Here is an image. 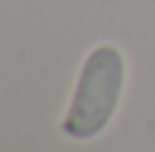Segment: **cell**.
I'll use <instances>...</instances> for the list:
<instances>
[{"label":"cell","mask_w":155,"mask_h":152,"mask_svg":"<svg viewBox=\"0 0 155 152\" xmlns=\"http://www.w3.org/2000/svg\"><path fill=\"white\" fill-rule=\"evenodd\" d=\"M128 84V57L112 44H95L76 73L68 106L60 117V133L71 141H93L114 122Z\"/></svg>","instance_id":"cell-1"}]
</instances>
